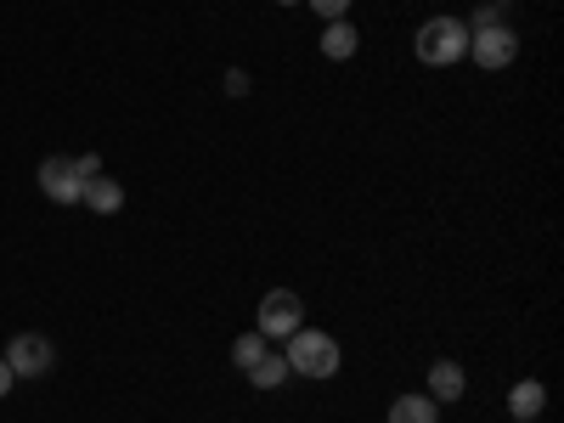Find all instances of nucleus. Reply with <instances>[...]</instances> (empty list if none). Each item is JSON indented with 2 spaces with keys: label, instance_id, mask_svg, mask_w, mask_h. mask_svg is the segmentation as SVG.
Wrapping results in <instances>:
<instances>
[{
  "label": "nucleus",
  "instance_id": "f3484780",
  "mask_svg": "<svg viewBox=\"0 0 564 423\" xmlns=\"http://www.w3.org/2000/svg\"><path fill=\"white\" fill-rule=\"evenodd\" d=\"M74 164H79L85 181H90V175H102V159H97V153H85V159H74Z\"/></svg>",
  "mask_w": 564,
  "mask_h": 423
},
{
  "label": "nucleus",
  "instance_id": "1a4fd4ad",
  "mask_svg": "<svg viewBox=\"0 0 564 423\" xmlns=\"http://www.w3.org/2000/svg\"><path fill=\"white\" fill-rule=\"evenodd\" d=\"M79 204H85L90 215H119V209H124V186H119L113 175H90L85 193H79Z\"/></svg>",
  "mask_w": 564,
  "mask_h": 423
},
{
  "label": "nucleus",
  "instance_id": "dca6fc26",
  "mask_svg": "<svg viewBox=\"0 0 564 423\" xmlns=\"http://www.w3.org/2000/svg\"><path fill=\"white\" fill-rule=\"evenodd\" d=\"M12 384H18V372L7 367V356H0V401H7V395H12Z\"/></svg>",
  "mask_w": 564,
  "mask_h": 423
},
{
  "label": "nucleus",
  "instance_id": "423d86ee",
  "mask_svg": "<svg viewBox=\"0 0 564 423\" xmlns=\"http://www.w3.org/2000/svg\"><path fill=\"white\" fill-rule=\"evenodd\" d=\"M40 193L52 198V204H79V193H85V175H79V164L74 159H45L40 164Z\"/></svg>",
  "mask_w": 564,
  "mask_h": 423
},
{
  "label": "nucleus",
  "instance_id": "f03ea898",
  "mask_svg": "<svg viewBox=\"0 0 564 423\" xmlns=\"http://www.w3.org/2000/svg\"><path fill=\"white\" fill-rule=\"evenodd\" d=\"M412 52H417L423 68H452V63H463V57H468V23L452 18V12L423 18L417 34H412Z\"/></svg>",
  "mask_w": 564,
  "mask_h": 423
},
{
  "label": "nucleus",
  "instance_id": "9b49d317",
  "mask_svg": "<svg viewBox=\"0 0 564 423\" xmlns=\"http://www.w3.org/2000/svg\"><path fill=\"white\" fill-rule=\"evenodd\" d=\"M289 379H294V372H289V361H282V350H265V356L249 367V384H254V390H265V395H276Z\"/></svg>",
  "mask_w": 564,
  "mask_h": 423
},
{
  "label": "nucleus",
  "instance_id": "20e7f679",
  "mask_svg": "<svg viewBox=\"0 0 564 423\" xmlns=\"http://www.w3.org/2000/svg\"><path fill=\"white\" fill-rule=\"evenodd\" d=\"M468 57L480 68H513L520 63V29L513 23H491V29H468Z\"/></svg>",
  "mask_w": 564,
  "mask_h": 423
},
{
  "label": "nucleus",
  "instance_id": "6e6552de",
  "mask_svg": "<svg viewBox=\"0 0 564 423\" xmlns=\"http://www.w3.org/2000/svg\"><path fill=\"white\" fill-rule=\"evenodd\" d=\"M322 57L327 63H350L356 52H361V34H356V23L350 18H334V23H322Z\"/></svg>",
  "mask_w": 564,
  "mask_h": 423
},
{
  "label": "nucleus",
  "instance_id": "7ed1b4c3",
  "mask_svg": "<svg viewBox=\"0 0 564 423\" xmlns=\"http://www.w3.org/2000/svg\"><path fill=\"white\" fill-rule=\"evenodd\" d=\"M300 327H305V300H300L294 289H271V294H260L254 334H260L265 345H282L289 334H300Z\"/></svg>",
  "mask_w": 564,
  "mask_h": 423
},
{
  "label": "nucleus",
  "instance_id": "2eb2a0df",
  "mask_svg": "<svg viewBox=\"0 0 564 423\" xmlns=\"http://www.w3.org/2000/svg\"><path fill=\"white\" fill-rule=\"evenodd\" d=\"M226 90L231 97H249V68H226Z\"/></svg>",
  "mask_w": 564,
  "mask_h": 423
},
{
  "label": "nucleus",
  "instance_id": "a211bd4d",
  "mask_svg": "<svg viewBox=\"0 0 564 423\" xmlns=\"http://www.w3.org/2000/svg\"><path fill=\"white\" fill-rule=\"evenodd\" d=\"M276 7H305V0H276Z\"/></svg>",
  "mask_w": 564,
  "mask_h": 423
},
{
  "label": "nucleus",
  "instance_id": "9d476101",
  "mask_svg": "<svg viewBox=\"0 0 564 423\" xmlns=\"http://www.w3.org/2000/svg\"><path fill=\"white\" fill-rule=\"evenodd\" d=\"M390 423H441V401L423 390H406L390 401Z\"/></svg>",
  "mask_w": 564,
  "mask_h": 423
},
{
  "label": "nucleus",
  "instance_id": "0eeeda50",
  "mask_svg": "<svg viewBox=\"0 0 564 423\" xmlns=\"http://www.w3.org/2000/svg\"><path fill=\"white\" fill-rule=\"evenodd\" d=\"M423 395H435L441 406H452V401H463V395H468V372H463V361H452V356H441V361L430 367V384H423Z\"/></svg>",
  "mask_w": 564,
  "mask_h": 423
},
{
  "label": "nucleus",
  "instance_id": "f8f14e48",
  "mask_svg": "<svg viewBox=\"0 0 564 423\" xmlns=\"http://www.w3.org/2000/svg\"><path fill=\"white\" fill-rule=\"evenodd\" d=\"M542 406H547V384L542 379H520L508 390V412L513 417H542Z\"/></svg>",
  "mask_w": 564,
  "mask_h": 423
},
{
  "label": "nucleus",
  "instance_id": "4468645a",
  "mask_svg": "<svg viewBox=\"0 0 564 423\" xmlns=\"http://www.w3.org/2000/svg\"><path fill=\"white\" fill-rule=\"evenodd\" d=\"M305 7H311L322 23H334V18H350V7H356V0H305Z\"/></svg>",
  "mask_w": 564,
  "mask_h": 423
},
{
  "label": "nucleus",
  "instance_id": "aec40b11",
  "mask_svg": "<svg viewBox=\"0 0 564 423\" xmlns=\"http://www.w3.org/2000/svg\"><path fill=\"white\" fill-rule=\"evenodd\" d=\"M491 7H508V0H491Z\"/></svg>",
  "mask_w": 564,
  "mask_h": 423
},
{
  "label": "nucleus",
  "instance_id": "f257e3e1",
  "mask_svg": "<svg viewBox=\"0 0 564 423\" xmlns=\"http://www.w3.org/2000/svg\"><path fill=\"white\" fill-rule=\"evenodd\" d=\"M282 361H289L294 379H339V367H345V350L334 334H322V327H300V334L282 339Z\"/></svg>",
  "mask_w": 564,
  "mask_h": 423
},
{
  "label": "nucleus",
  "instance_id": "6ab92c4d",
  "mask_svg": "<svg viewBox=\"0 0 564 423\" xmlns=\"http://www.w3.org/2000/svg\"><path fill=\"white\" fill-rule=\"evenodd\" d=\"M513 423H542V417H513Z\"/></svg>",
  "mask_w": 564,
  "mask_h": 423
},
{
  "label": "nucleus",
  "instance_id": "39448f33",
  "mask_svg": "<svg viewBox=\"0 0 564 423\" xmlns=\"http://www.w3.org/2000/svg\"><path fill=\"white\" fill-rule=\"evenodd\" d=\"M52 361H57V350H52L45 334H18L7 345V367L18 372V379H40V372H52Z\"/></svg>",
  "mask_w": 564,
  "mask_h": 423
},
{
  "label": "nucleus",
  "instance_id": "ddd939ff",
  "mask_svg": "<svg viewBox=\"0 0 564 423\" xmlns=\"http://www.w3.org/2000/svg\"><path fill=\"white\" fill-rule=\"evenodd\" d=\"M265 350H271V345H265V339L254 334V327H249V334H238V345H231V367H238V372H249V367H254Z\"/></svg>",
  "mask_w": 564,
  "mask_h": 423
}]
</instances>
